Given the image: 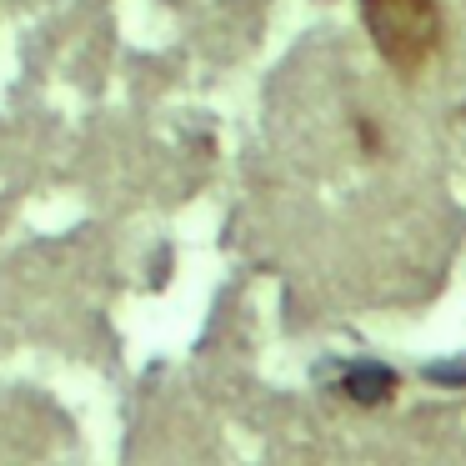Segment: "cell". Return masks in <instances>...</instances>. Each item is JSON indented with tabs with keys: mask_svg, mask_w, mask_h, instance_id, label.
Instances as JSON below:
<instances>
[{
	"mask_svg": "<svg viewBox=\"0 0 466 466\" xmlns=\"http://www.w3.org/2000/svg\"><path fill=\"white\" fill-rule=\"evenodd\" d=\"M341 391L351 396L356 406H381L396 396V371H386V366H376V361H356L351 371L341 376Z\"/></svg>",
	"mask_w": 466,
	"mask_h": 466,
	"instance_id": "2",
	"label": "cell"
},
{
	"mask_svg": "<svg viewBox=\"0 0 466 466\" xmlns=\"http://www.w3.org/2000/svg\"><path fill=\"white\" fill-rule=\"evenodd\" d=\"M361 25L396 76H421L446 35L436 0H361Z\"/></svg>",
	"mask_w": 466,
	"mask_h": 466,
	"instance_id": "1",
	"label": "cell"
}]
</instances>
